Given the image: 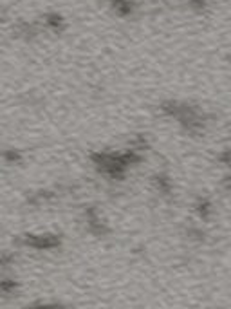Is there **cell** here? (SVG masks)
I'll return each mask as SVG.
<instances>
[{
  "mask_svg": "<svg viewBox=\"0 0 231 309\" xmlns=\"http://www.w3.org/2000/svg\"><path fill=\"white\" fill-rule=\"evenodd\" d=\"M24 242L36 250H53L60 246V239L56 235H27Z\"/></svg>",
  "mask_w": 231,
  "mask_h": 309,
  "instance_id": "6da1fadb",
  "label": "cell"
},
{
  "mask_svg": "<svg viewBox=\"0 0 231 309\" xmlns=\"http://www.w3.org/2000/svg\"><path fill=\"white\" fill-rule=\"evenodd\" d=\"M229 188H231V183H229Z\"/></svg>",
  "mask_w": 231,
  "mask_h": 309,
  "instance_id": "7a4b0ae2",
  "label": "cell"
}]
</instances>
